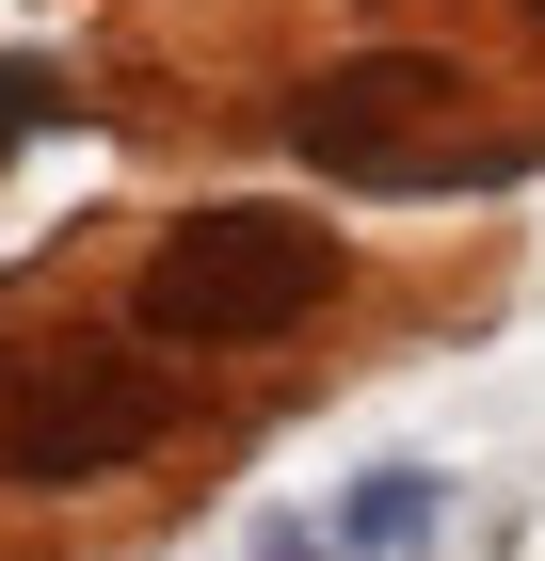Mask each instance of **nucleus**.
<instances>
[{"instance_id":"nucleus-1","label":"nucleus","mask_w":545,"mask_h":561,"mask_svg":"<svg viewBox=\"0 0 545 561\" xmlns=\"http://www.w3.org/2000/svg\"><path fill=\"white\" fill-rule=\"evenodd\" d=\"M321 289H337V225H305V209H193V225H161L128 321L177 337V353H241V337H289Z\"/></svg>"},{"instance_id":"nucleus-2","label":"nucleus","mask_w":545,"mask_h":561,"mask_svg":"<svg viewBox=\"0 0 545 561\" xmlns=\"http://www.w3.org/2000/svg\"><path fill=\"white\" fill-rule=\"evenodd\" d=\"M289 145L353 193H450V176H498L513 145H481L450 113V65H337L289 96Z\"/></svg>"},{"instance_id":"nucleus-3","label":"nucleus","mask_w":545,"mask_h":561,"mask_svg":"<svg viewBox=\"0 0 545 561\" xmlns=\"http://www.w3.org/2000/svg\"><path fill=\"white\" fill-rule=\"evenodd\" d=\"M161 433V386H128V369H48L16 417H0V481H96L128 466Z\"/></svg>"},{"instance_id":"nucleus-4","label":"nucleus","mask_w":545,"mask_h":561,"mask_svg":"<svg viewBox=\"0 0 545 561\" xmlns=\"http://www.w3.org/2000/svg\"><path fill=\"white\" fill-rule=\"evenodd\" d=\"M433 529H450V481L433 466H370L353 497H337V561H418Z\"/></svg>"},{"instance_id":"nucleus-5","label":"nucleus","mask_w":545,"mask_h":561,"mask_svg":"<svg viewBox=\"0 0 545 561\" xmlns=\"http://www.w3.org/2000/svg\"><path fill=\"white\" fill-rule=\"evenodd\" d=\"M16 129H48V96H33V81H0V145H16Z\"/></svg>"},{"instance_id":"nucleus-6","label":"nucleus","mask_w":545,"mask_h":561,"mask_svg":"<svg viewBox=\"0 0 545 561\" xmlns=\"http://www.w3.org/2000/svg\"><path fill=\"white\" fill-rule=\"evenodd\" d=\"M257 561H337V546H321V529H257Z\"/></svg>"}]
</instances>
